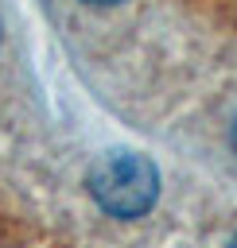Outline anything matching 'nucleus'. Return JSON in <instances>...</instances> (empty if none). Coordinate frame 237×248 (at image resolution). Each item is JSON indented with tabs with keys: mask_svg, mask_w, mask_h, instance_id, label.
<instances>
[{
	"mask_svg": "<svg viewBox=\"0 0 237 248\" xmlns=\"http://www.w3.org/2000/svg\"><path fill=\"white\" fill-rule=\"evenodd\" d=\"M229 248H237V236H233V240H229Z\"/></svg>",
	"mask_w": 237,
	"mask_h": 248,
	"instance_id": "4",
	"label": "nucleus"
},
{
	"mask_svg": "<svg viewBox=\"0 0 237 248\" xmlns=\"http://www.w3.org/2000/svg\"><path fill=\"white\" fill-rule=\"evenodd\" d=\"M85 4H117V0H85Z\"/></svg>",
	"mask_w": 237,
	"mask_h": 248,
	"instance_id": "2",
	"label": "nucleus"
},
{
	"mask_svg": "<svg viewBox=\"0 0 237 248\" xmlns=\"http://www.w3.org/2000/svg\"><path fill=\"white\" fill-rule=\"evenodd\" d=\"M89 194L109 217L132 221L155 205L159 170L152 159H144L136 151H113L89 170Z\"/></svg>",
	"mask_w": 237,
	"mask_h": 248,
	"instance_id": "1",
	"label": "nucleus"
},
{
	"mask_svg": "<svg viewBox=\"0 0 237 248\" xmlns=\"http://www.w3.org/2000/svg\"><path fill=\"white\" fill-rule=\"evenodd\" d=\"M233 147H237V124H233Z\"/></svg>",
	"mask_w": 237,
	"mask_h": 248,
	"instance_id": "3",
	"label": "nucleus"
}]
</instances>
